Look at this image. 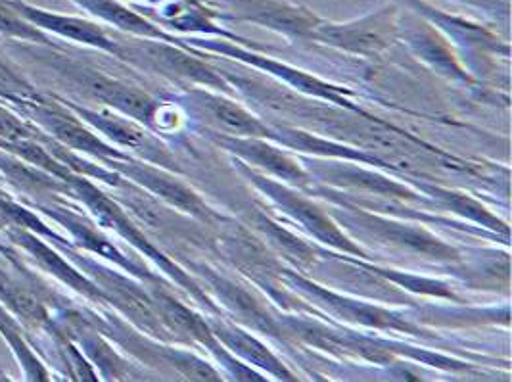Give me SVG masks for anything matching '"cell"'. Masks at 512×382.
<instances>
[{
	"instance_id": "cell-1",
	"label": "cell",
	"mask_w": 512,
	"mask_h": 382,
	"mask_svg": "<svg viewBox=\"0 0 512 382\" xmlns=\"http://www.w3.org/2000/svg\"><path fill=\"white\" fill-rule=\"evenodd\" d=\"M10 108L24 116L25 120L37 125L50 139L70 148L73 152H81L110 164L117 160H125V154L121 150L102 141L94 133L93 127L81 120L58 96L39 93Z\"/></svg>"
},
{
	"instance_id": "cell-2",
	"label": "cell",
	"mask_w": 512,
	"mask_h": 382,
	"mask_svg": "<svg viewBox=\"0 0 512 382\" xmlns=\"http://www.w3.org/2000/svg\"><path fill=\"white\" fill-rule=\"evenodd\" d=\"M48 64L52 70L66 75L81 91L100 100L102 104L114 108L119 114H125L133 120L146 121V123L152 121L158 106L150 96L142 93L137 87L116 77H110L106 73L96 72L93 68L68 62L64 58L52 60Z\"/></svg>"
},
{
	"instance_id": "cell-3",
	"label": "cell",
	"mask_w": 512,
	"mask_h": 382,
	"mask_svg": "<svg viewBox=\"0 0 512 382\" xmlns=\"http://www.w3.org/2000/svg\"><path fill=\"white\" fill-rule=\"evenodd\" d=\"M0 233L8 244H12L24 256L27 262L31 263L33 267L41 269L43 273H47L48 277L56 279L58 283H62L66 287L73 288L87 300L106 302L100 288L96 287L93 281L75 263L71 262L64 252H60L48 240L31 233V231L20 229V227H6Z\"/></svg>"
},
{
	"instance_id": "cell-4",
	"label": "cell",
	"mask_w": 512,
	"mask_h": 382,
	"mask_svg": "<svg viewBox=\"0 0 512 382\" xmlns=\"http://www.w3.org/2000/svg\"><path fill=\"white\" fill-rule=\"evenodd\" d=\"M397 27L396 8H384L359 22L344 25H317V33L336 47L361 54H376L388 47Z\"/></svg>"
},
{
	"instance_id": "cell-5",
	"label": "cell",
	"mask_w": 512,
	"mask_h": 382,
	"mask_svg": "<svg viewBox=\"0 0 512 382\" xmlns=\"http://www.w3.org/2000/svg\"><path fill=\"white\" fill-rule=\"evenodd\" d=\"M8 2L24 20L39 27L45 33H52V35L70 39V41L87 45V47L100 48V50H106L112 54L117 52L116 41L110 39L100 25L93 24L89 20L75 18V16H68V14L43 10L39 6L27 4L24 0H8Z\"/></svg>"
},
{
	"instance_id": "cell-6",
	"label": "cell",
	"mask_w": 512,
	"mask_h": 382,
	"mask_svg": "<svg viewBox=\"0 0 512 382\" xmlns=\"http://www.w3.org/2000/svg\"><path fill=\"white\" fill-rule=\"evenodd\" d=\"M119 56H125L129 60L142 62L156 72L171 75V77H181V79H190V81H202V83H211L219 85V77L211 73L202 62L196 58H190L185 52L175 50V48L160 45V43H140L135 47H123L117 45Z\"/></svg>"
},
{
	"instance_id": "cell-7",
	"label": "cell",
	"mask_w": 512,
	"mask_h": 382,
	"mask_svg": "<svg viewBox=\"0 0 512 382\" xmlns=\"http://www.w3.org/2000/svg\"><path fill=\"white\" fill-rule=\"evenodd\" d=\"M0 179L18 192L20 200L43 202L58 194L70 196V187L66 181L50 175L43 169L35 168L33 164L25 162L16 154L2 148H0Z\"/></svg>"
},
{
	"instance_id": "cell-8",
	"label": "cell",
	"mask_w": 512,
	"mask_h": 382,
	"mask_svg": "<svg viewBox=\"0 0 512 382\" xmlns=\"http://www.w3.org/2000/svg\"><path fill=\"white\" fill-rule=\"evenodd\" d=\"M62 102L71 108L81 120L89 123L93 129L100 131L108 141L117 144V146H125L133 152H137L144 158H160L163 156V150L160 144L154 143L152 137H148L139 125H135L133 121L117 116L110 110H91V108H83L77 106L73 102H68L62 98Z\"/></svg>"
},
{
	"instance_id": "cell-9",
	"label": "cell",
	"mask_w": 512,
	"mask_h": 382,
	"mask_svg": "<svg viewBox=\"0 0 512 382\" xmlns=\"http://www.w3.org/2000/svg\"><path fill=\"white\" fill-rule=\"evenodd\" d=\"M238 18L269 25L277 31L307 35L317 29L319 20L302 6H290L277 0H233Z\"/></svg>"
},
{
	"instance_id": "cell-10",
	"label": "cell",
	"mask_w": 512,
	"mask_h": 382,
	"mask_svg": "<svg viewBox=\"0 0 512 382\" xmlns=\"http://www.w3.org/2000/svg\"><path fill=\"white\" fill-rule=\"evenodd\" d=\"M112 166H116L127 177L137 181L144 189L162 196L165 202H169V204H173V206H177L185 212H190L192 215H202V217L208 215L206 206L200 202V198L194 192L187 189V187H183L179 181L171 179L169 175H165L162 171L144 166V164L131 162L127 158L112 162Z\"/></svg>"
},
{
	"instance_id": "cell-11",
	"label": "cell",
	"mask_w": 512,
	"mask_h": 382,
	"mask_svg": "<svg viewBox=\"0 0 512 382\" xmlns=\"http://www.w3.org/2000/svg\"><path fill=\"white\" fill-rule=\"evenodd\" d=\"M0 336L12 350L14 358L24 373L25 381L45 382L52 379L47 365L37 356L33 342L27 338L24 327L2 304H0Z\"/></svg>"
},
{
	"instance_id": "cell-12",
	"label": "cell",
	"mask_w": 512,
	"mask_h": 382,
	"mask_svg": "<svg viewBox=\"0 0 512 382\" xmlns=\"http://www.w3.org/2000/svg\"><path fill=\"white\" fill-rule=\"evenodd\" d=\"M282 192L284 194H279V192L275 191V196L284 204V208L290 210L294 217H298L317 239L330 242L332 246H338L342 250L357 252L355 246H351L350 242L344 239V235L336 229V225L317 206L305 202L302 198H296V196H292V194H288L286 191Z\"/></svg>"
},
{
	"instance_id": "cell-13",
	"label": "cell",
	"mask_w": 512,
	"mask_h": 382,
	"mask_svg": "<svg viewBox=\"0 0 512 382\" xmlns=\"http://www.w3.org/2000/svg\"><path fill=\"white\" fill-rule=\"evenodd\" d=\"M204 110L208 114V120L219 129H225L227 133L252 139L267 135V129L259 121L225 98L204 96Z\"/></svg>"
},
{
	"instance_id": "cell-14",
	"label": "cell",
	"mask_w": 512,
	"mask_h": 382,
	"mask_svg": "<svg viewBox=\"0 0 512 382\" xmlns=\"http://www.w3.org/2000/svg\"><path fill=\"white\" fill-rule=\"evenodd\" d=\"M73 2L85 8L87 12H91L98 20L116 25L127 33L142 35V37H162V31L158 27L146 22L137 12L125 8L117 0H73Z\"/></svg>"
},
{
	"instance_id": "cell-15",
	"label": "cell",
	"mask_w": 512,
	"mask_h": 382,
	"mask_svg": "<svg viewBox=\"0 0 512 382\" xmlns=\"http://www.w3.org/2000/svg\"><path fill=\"white\" fill-rule=\"evenodd\" d=\"M236 152L250 158L254 164L261 168L269 169L271 173H277L280 177L300 183L303 181L302 169L298 168L288 156H284L280 150L267 146V144L256 143V141H244V143H231Z\"/></svg>"
},
{
	"instance_id": "cell-16",
	"label": "cell",
	"mask_w": 512,
	"mask_h": 382,
	"mask_svg": "<svg viewBox=\"0 0 512 382\" xmlns=\"http://www.w3.org/2000/svg\"><path fill=\"white\" fill-rule=\"evenodd\" d=\"M211 285L217 290V294L223 298V302L240 315L242 321H246L248 325L254 327H267L271 329V319L267 317V313L259 308L256 300L246 294L244 290L234 287L225 279H211Z\"/></svg>"
},
{
	"instance_id": "cell-17",
	"label": "cell",
	"mask_w": 512,
	"mask_h": 382,
	"mask_svg": "<svg viewBox=\"0 0 512 382\" xmlns=\"http://www.w3.org/2000/svg\"><path fill=\"white\" fill-rule=\"evenodd\" d=\"M158 315L167 327L177 331L179 335L187 338H200V340H210L208 327L190 311L185 310L181 304L173 302L171 298L158 294Z\"/></svg>"
},
{
	"instance_id": "cell-18",
	"label": "cell",
	"mask_w": 512,
	"mask_h": 382,
	"mask_svg": "<svg viewBox=\"0 0 512 382\" xmlns=\"http://www.w3.org/2000/svg\"><path fill=\"white\" fill-rule=\"evenodd\" d=\"M0 35L8 39H18L31 45L54 48L48 33L24 20L8 0H0Z\"/></svg>"
},
{
	"instance_id": "cell-19",
	"label": "cell",
	"mask_w": 512,
	"mask_h": 382,
	"mask_svg": "<svg viewBox=\"0 0 512 382\" xmlns=\"http://www.w3.org/2000/svg\"><path fill=\"white\" fill-rule=\"evenodd\" d=\"M219 336L236 352H240L244 358L256 361L257 365H261V367H265V369H269L277 375L284 373L279 361L273 358L271 352L265 350L252 336H248L246 333L238 331V329H229V327H219Z\"/></svg>"
},
{
	"instance_id": "cell-20",
	"label": "cell",
	"mask_w": 512,
	"mask_h": 382,
	"mask_svg": "<svg viewBox=\"0 0 512 382\" xmlns=\"http://www.w3.org/2000/svg\"><path fill=\"white\" fill-rule=\"evenodd\" d=\"M37 95L39 91L35 85H31V81L25 79L24 73L18 72L4 58H0V100L8 106H14Z\"/></svg>"
},
{
	"instance_id": "cell-21",
	"label": "cell",
	"mask_w": 512,
	"mask_h": 382,
	"mask_svg": "<svg viewBox=\"0 0 512 382\" xmlns=\"http://www.w3.org/2000/svg\"><path fill=\"white\" fill-rule=\"evenodd\" d=\"M259 227H261L271 239L275 240L280 248H284L288 254L296 256V258H300V260H305V258L311 256V252L307 250L305 244H302L298 239H294L292 235H288L286 231H282L273 221L261 217V219H259Z\"/></svg>"
},
{
	"instance_id": "cell-22",
	"label": "cell",
	"mask_w": 512,
	"mask_h": 382,
	"mask_svg": "<svg viewBox=\"0 0 512 382\" xmlns=\"http://www.w3.org/2000/svg\"><path fill=\"white\" fill-rule=\"evenodd\" d=\"M463 2L474 4V6H491V4H495L497 0H463Z\"/></svg>"
},
{
	"instance_id": "cell-23",
	"label": "cell",
	"mask_w": 512,
	"mask_h": 382,
	"mask_svg": "<svg viewBox=\"0 0 512 382\" xmlns=\"http://www.w3.org/2000/svg\"><path fill=\"white\" fill-rule=\"evenodd\" d=\"M8 194H10V192L4 191V189H0V198H2V196H8Z\"/></svg>"
}]
</instances>
